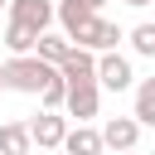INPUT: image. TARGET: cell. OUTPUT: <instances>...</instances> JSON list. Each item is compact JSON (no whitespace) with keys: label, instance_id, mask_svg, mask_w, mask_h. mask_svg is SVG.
Segmentation results:
<instances>
[{"label":"cell","instance_id":"13","mask_svg":"<svg viewBox=\"0 0 155 155\" xmlns=\"http://www.w3.org/2000/svg\"><path fill=\"white\" fill-rule=\"evenodd\" d=\"M39 97H44V111H58V107H63V97H68V82L53 73V78L44 82V92H39Z\"/></svg>","mask_w":155,"mask_h":155},{"label":"cell","instance_id":"5","mask_svg":"<svg viewBox=\"0 0 155 155\" xmlns=\"http://www.w3.org/2000/svg\"><path fill=\"white\" fill-rule=\"evenodd\" d=\"M10 19L34 29V34H48L53 24V0H10Z\"/></svg>","mask_w":155,"mask_h":155},{"label":"cell","instance_id":"6","mask_svg":"<svg viewBox=\"0 0 155 155\" xmlns=\"http://www.w3.org/2000/svg\"><path fill=\"white\" fill-rule=\"evenodd\" d=\"M131 78H136V73H131V63H126L116 48H111V53H97V82H102V87L126 92V87H131Z\"/></svg>","mask_w":155,"mask_h":155},{"label":"cell","instance_id":"11","mask_svg":"<svg viewBox=\"0 0 155 155\" xmlns=\"http://www.w3.org/2000/svg\"><path fill=\"white\" fill-rule=\"evenodd\" d=\"M34 140H29V126L24 121H5L0 126V155H29Z\"/></svg>","mask_w":155,"mask_h":155},{"label":"cell","instance_id":"2","mask_svg":"<svg viewBox=\"0 0 155 155\" xmlns=\"http://www.w3.org/2000/svg\"><path fill=\"white\" fill-rule=\"evenodd\" d=\"M68 44H73V48H87V53H111V48L121 44V29H116L111 19H102V15H92L87 24H78V29L68 34Z\"/></svg>","mask_w":155,"mask_h":155},{"label":"cell","instance_id":"18","mask_svg":"<svg viewBox=\"0 0 155 155\" xmlns=\"http://www.w3.org/2000/svg\"><path fill=\"white\" fill-rule=\"evenodd\" d=\"M5 5H10V0H0V10H5Z\"/></svg>","mask_w":155,"mask_h":155},{"label":"cell","instance_id":"15","mask_svg":"<svg viewBox=\"0 0 155 155\" xmlns=\"http://www.w3.org/2000/svg\"><path fill=\"white\" fill-rule=\"evenodd\" d=\"M78 5H82V10H92V15H97V10H102V5H107V0H78Z\"/></svg>","mask_w":155,"mask_h":155},{"label":"cell","instance_id":"1","mask_svg":"<svg viewBox=\"0 0 155 155\" xmlns=\"http://www.w3.org/2000/svg\"><path fill=\"white\" fill-rule=\"evenodd\" d=\"M58 68H48L44 58L24 53V58H5L0 63V87H15V92H44V82L53 78Z\"/></svg>","mask_w":155,"mask_h":155},{"label":"cell","instance_id":"12","mask_svg":"<svg viewBox=\"0 0 155 155\" xmlns=\"http://www.w3.org/2000/svg\"><path fill=\"white\" fill-rule=\"evenodd\" d=\"M136 126H155V78H145L136 87V111H131Z\"/></svg>","mask_w":155,"mask_h":155},{"label":"cell","instance_id":"4","mask_svg":"<svg viewBox=\"0 0 155 155\" xmlns=\"http://www.w3.org/2000/svg\"><path fill=\"white\" fill-rule=\"evenodd\" d=\"M68 116H78V126H87L97 116V78H82V82H68V97H63Z\"/></svg>","mask_w":155,"mask_h":155},{"label":"cell","instance_id":"16","mask_svg":"<svg viewBox=\"0 0 155 155\" xmlns=\"http://www.w3.org/2000/svg\"><path fill=\"white\" fill-rule=\"evenodd\" d=\"M121 5H136V10H140V5H150V0H121Z\"/></svg>","mask_w":155,"mask_h":155},{"label":"cell","instance_id":"10","mask_svg":"<svg viewBox=\"0 0 155 155\" xmlns=\"http://www.w3.org/2000/svg\"><path fill=\"white\" fill-rule=\"evenodd\" d=\"M58 78H63V82H82V78H97V53H87V48H73V53H68V63L58 68Z\"/></svg>","mask_w":155,"mask_h":155},{"label":"cell","instance_id":"17","mask_svg":"<svg viewBox=\"0 0 155 155\" xmlns=\"http://www.w3.org/2000/svg\"><path fill=\"white\" fill-rule=\"evenodd\" d=\"M121 155H136V150H121Z\"/></svg>","mask_w":155,"mask_h":155},{"label":"cell","instance_id":"7","mask_svg":"<svg viewBox=\"0 0 155 155\" xmlns=\"http://www.w3.org/2000/svg\"><path fill=\"white\" fill-rule=\"evenodd\" d=\"M136 140H140V126H136L131 116H111V121L102 126V145H111L116 155H121V150H136Z\"/></svg>","mask_w":155,"mask_h":155},{"label":"cell","instance_id":"14","mask_svg":"<svg viewBox=\"0 0 155 155\" xmlns=\"http://www.w3.org/2000/svg\"><path fill=\"white\" fill-rule=\"evenodd\" d=\"M131 48L140 58H155V24H136L131 29Z\"/></svg>","mask_w":155,"mask_h":155},{"label":"cell","instance_id":"3","mask_svg":"<svg viewBox=\"0 0 155 155\" xmlns=\"http://www.w3.org/2000/svg\"><path fill=\"white\" fill-rule=\"evenodd\" d=\"M29 126V140L39 145V150H63V136H68V121L58 116V111H39L34 121H24Z\"/></svg>","mask_w":155,"mask_h":155},{"label":"cell","instance_id":"9","mask_svg":"<svg viewBox=\"0 0 155 155\" xmlns=\"http://www.w3.org/2000/svg\"><path fill=\"white\" fill-rule=\"evenodd\" d=\"M68 53H73L68 34H39V44H34V58H44L48 68H63V63H68Z\"/></svg>","mask_w":155,"mask_h":155},{"label":"cell","instance_id":"8","mask_svg":"<svg viewBox=\"0 0 155 155\" xmlns=\"http://www.w3.org/2000/svg\"><path fill=\"white\" fill-rule=\"evenodd\" d=\"M107 145H102V131H92V126H73L68 136H63V155H102Z\"/></svg>","mask_w":155,"mask_h":155}]
</instances>
